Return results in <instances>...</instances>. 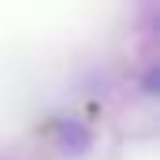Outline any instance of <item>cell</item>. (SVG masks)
<instances>
[{
    "label": "cell",
    "mask_w": 160,
    "mask_h": 160,
    "mask_svg": "<svg viewBox=\"0 0 160 160\" xmlns=\"http://www.w3.org/2000/svg\"><path fill=\"white\" fill-rule=\"evenodd\" d=\"M56 142H60V149L67 157H82L89 149V130L78 127V123H60L56 127Z\"/></svg>",
    "instance_id": "6da1fadb"
}]
</instances>
